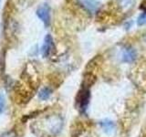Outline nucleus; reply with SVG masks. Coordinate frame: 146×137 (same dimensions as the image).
<instances>
[{
	"label": "nucleus",
	"mask_w": 146,
	"mask_h": 137,
	"mask_svg": "<svg viewBox=\"0 0 146 137\" xmlns=\"http://www.w3.org/2000/svg\"><path fill=\"white\" fill-rule=\"evenodd\" d=\"M52 94V90L48 87H44L38 91V98L41 100H46L49 99V97Z\"/></svg>",
	"instance_id": "obj_8"
},
{
	"label": "nucleus",
	"mask_w": 146,
	"mask_h": 137,
	"mask_svg": "<svg viewBox=\"0 0 146 137\" xmlns=\"http://www.w3.org/2000/svg\"><path fill=\"white\" fill-rule=\"evenodd\" d=\"M50 7L48 4L41 5V6L36 9V14L39 19L43 22L46 27H48L51 21V17H50Z\"/></svg>",
	"instance_id": "obj_3"
},
{
	"label": "nucleus",
	"mask_w": 146,
	"mask_h": 137,
	"mask_svg": "<svg viewBox=\"0 0 146 137\" xmlns=\"http://www.w3.org/2000/svg\"><path fill=\"white\" fill-rule=\"evenodd\" d=\"M137 24L138 26H143L146 24V12L141 14L139 16L138 19H137Z\"/></svg>",
	"instance_id": "obj_10"
},
{
	"label": "nucleus",
	"mask_w": 146,
	"mask_h": 137,
	"mask_svg": "<svg viewBox=\"0 0 146 137\" xmlns=\"http://www.w3.org/2000/svg\"><path fill=\"white\" fill-rule=\"evenodd\" d=\"M0 137H17V134L14 131H9L3 134Z\"/></svg>",
	"instance_id": "obj_12"
},
{
	"label": "nucleus",
	"mask_w": 146,
	"mask_h": 137,
	"mask_svg": "<svg viewBox=\"0 0 146 137\" xmlns=\"http://www.w3.org/2000/svg\"><path fill=\"white\" fill-rule=\"evenodd\" d=\"M119 6H120L123 10H129L132 7L134 4V0H118Z\"/></svg>",
	"instance_id": "obj_9"
},
{
	"label": "nucleus",
	"mask_w": 146,
	"mask_h": 137,
	"mask_svg": "<svg viewBox=\"0 0 146 137\" xmlns=\"http://www.w3.org/2000/svg\"><path fill=\"white\" fill-rule=\"evenodd\" d=\"M90 89L86 88V87H82V89L78 93L76 99L77 105L81 110V112H84L87 110V107H88V105L90 103Z\"/></svg>",
	"instance_id": "obj_2"
},
{
	"label": "nucleus",
	"mask_w": 146,
	"mask_h": 137,
	"mask_svg": "<svg viewBox=\"0 0 146 137\" xmlns=\"http://www.w3.org/2000/svg\"><path fill=\"white\" fill-rule=\"evenodd\" d=\"M45 127L46 131L48 132L50 135H57L59 134L63 127V119L61 116L58 114L50 115L46 118L45 120Z\"/></svg>",
	"instance_id": "obj_1"
},
{
	"label": "nucleus",
	"mask_w": 146,
	"mask_h": 137,
	"mask_svg": "<svg viewBox=\"0 0 146 137\" xmlns=\"http://www.w3.org/2000/svg\"><path fill=\"white\" fill-rule=\"evenodd\" d=\"M79 2L80 6L90 14L96 13L100 7V3L98 0H79Z\"/></svg>",
	"instance_id": "obj_5"
},
{
	"label": "nucleus",
	"mask_w": 146,
	"mask_h": 137,
	"mask_svg": "<svg viewBox=\"0 0 146 137\" xmlns=\"http://www.w3.org/2000/svg\"><path fill=\"white\" fill-rule=\"evenodd\" d=\"M137 58V52L132 47H126L123 49L121 52V59L123 62L126 63H131L135 61Z\"/></svg>",
	"instance_id": "obj_6"
},
{
	"label": "nucleus",
	"mask_w": 146,
	"mask_h": 137,
	"mask_svg": "<svg viewBox=\"0 0 146 137\" xmlns=\"http://www.w3.org/2000/svg\"><path fill=\"white\" fill-rule=\"evenodd\" d=\"M5 106H6V99H5L4 94L0 92V114L4 112Z\"/></svg>",
	"instance_id": "obj_11"
},
{
	"label": "nucleus",
	"mask_w": 146,
	"mask_h": 137,
	"mask_svg": "<svg viewBox=\"0 0 146 137\" xmlns=\"http://www.w3.org/2000/svg\"><path fill=\"white\" fill-rule=\"evenodd\" d=\"M100 125L102 127L103 132L107 134H112L116 129V125L111 120H104L100 122Z\"/></svg>",
	"instance_id": "obj_7"
},
{
	"label": "nucleus",
	"mask_w": 146,
	"mask_h": 137,
	"mask_svg": "<svg viewBox=\"0 0 146 137\" xmlns=\"http://www.w3.org/2000/svg\"><path fill=\"white\" fill-rule=\"evenodd\" d=\"M0 3H1V0H0Z\"/></svg>",
	"instance_id": "obj_13"
},
{
	"label": "nucleus",
	"mask_w": 146,
	"mask_h": 137,
	"mask_svg": "<svg viewBox=\"0 0 146 137\" xmlns=\"http://www.w3.org/2000/svg\"><path fill=\"white\" fill-rule=\"evenodd\" d=\"M55 49V44L54 40L51 35H46L44 39V42L41 48V54H42L43 58H48L51 55Z\"/></svg>",
	"instance_id": "obj_4"
}]
</instances>
